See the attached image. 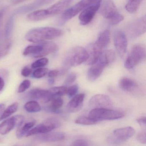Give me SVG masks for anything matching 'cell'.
Segmentation results:
<instances>
[{
  "instance_id": "1",
  "label": "cell",
  "mask_w": 146,
  "mask_h": 146,
  "mask_svg": "<svg viewBox=\"0 0 146 146\" xmlns=\"http://www.w3.org/2000/svg\"><path fill=\"white\" fill-rule=\"evenodd\" d=\"M62 30L52 27H42L32 29L27 32L25 39L34 43H40L48 40H52L63 35Z\"/></svg>"
},
{
  "instance_id": "2",
  "label": "cell",
  "mask_w": 146,
  "mask_h": 146,
  "mask_svg": "<svg viewBox=\"0 0 146 146\" xmlns=\"http://www.w3.org/2000/svg\"><path fill=\"white\" fill-rule=\"evenodd\" d=\"M89 58L88 51L82 47H76L66 54L64 61V70L72 67H76L86 62Z\"/></svg>"
},
{
  "instance_id": "3",
  "label": "cell",
  "mask_w": 146,
  "mask_h": 146,
  "mask_svg": "<svg viewBox=\"0 0 146 146\" xmlns=\"http://www.w3.org/2000/svg\"><path fill=\"white\" fill-rule=\"evenodd\" d=\"M100 13L112 25L118 24L124 19L123 16L118 12L112 0H105L102 6Z\"/></svg>"
},
{
  "instance_id": "4",
  "label": "cell",
  "mask_w": 146,
  "mask_h": 146,
  "mask_svg": "<svg viewBox=\"0 0 146 146\" xmlns=\"http://www.w3.org/2000/svg\"><path fill=\"white\" fill-rule=\"evenodd\" d=\"M124 114L121 111L110 108H93L90 112L89 117L98 121L102 120H115L123 117Z\"/></svg>"
},
{
  "instance_id": "5",
  "label": "cell",
  "mask_w": 146,
  "mask_h": 146,
  "mask_svg": "<svg viewBox=\"0 0 146 146\" xmlns=\"http://www.w3.org/2000/svg\"><path fill=\"white\" fill-rule=\"evenodd\" d=\"M146 57V50L143 45L137 44L131 48L129 55L125 62L126 69H131L144 60Z\"/></svg>"
},
{
  "instance_id": "6",
  "label": "cell",
  "mask_w": 146,
  "mask_h": 146,
  "mask_svg": "<svg viewBox=\"0 0 146 146\" xmlns=\"http://www.w3.org/2000/svg\"><path fill=\"white\" fill-rule=\"evenodd\" d=\"M102 1V0H81L75 5L64 12L60 21V24H64L66 22L76 16L90 5L97 2H101Z\"/></svg>"
},
{
  "instance_id": "7",
  "label": "cell",
  "mask_w": 146,
  "mask_h": 146,
  "mask_svg": "<svg viewBox=\"0 0 146 146\" xmlns=\"http://www.w3.org/2000/svg\"><path fill=\"white\" fill-rule=\"evenodd\" d=\"M61 125L60 121L55 118H49L44 120L42 123L31 129L26 134L25 137L33 135L44 134L52 131L55 129L59 128Z\"/></svg>"
},
{
  "instance_id": "8",
  "label": "cell",
  "mask_w": 146,
  "mask_h": 146,
  "mask_svg": "<svg viewBox=\"0 0 146 146\" xmlns=\"http://www.w3.org/2000/svg\"><path fill=\"white\" fill-rule=\"evenodd\" d=\"M134 128L130 126L116 129L108 137V142L112 144H119L124 142L135 134Z\"/></svg>"
},
{
  "instance_id": "9",
  "label": "cell",
  "mask_w": 146,
  "mask_h": 146,
  "mask_svg": "<svg viewBox=\"0 0 146 146\" xmlns=\"http://www.w3.org/2000/svg\"><path fill=\"white\" fill-rule=\"evenodd\" d=\"M126 31L131 38H136L146 32V17L133 21L128 25Z\"/></svg>"
},
{
  "instance_id": "10",
  "label": "cell",
  "mask_w": 146,
  "mask_h": 146,
  "mask_svg": "<svg viewBox=\"0 0 146 146\" xmlns=\"http://www.w3.org/2000/svg\"><path fill=\"white\" fill-rule=\"evenodd\" d=\"M101 2H97L90 5L84 8L79 16L80 23L82 25H87L91 22L100 7Z\"/></svg>"
},
{
  "instance_id": "11",
  "label": "cell",
  "mask_w": 146,
  "mask_h": 146,
  "mask_svg": "<svg viewBox=\"0 0 146 146\" xmlns=\"http://www.w3.org/2000/svg\"><path fill=\"white\" fill-rule=\"evenodd\" d=\"M113 42L118 53L121 57H123L126 53L128 46V41L125 33L121 30L115 31Z\"/></svg>"
},
{
  "instance_id": "12",
  "label": "cell",
  "mask_w": 146,
  "mask_h": 146,
  "mask_svg": "<svg viewBox=\"0 0 146 146\" xmlns=\"http://www.w3.org/2000/svg\"><path fill=\"white\" fill-rule=\"evenodd\" d=\"M89 105L93 108H110L112 107L113 103L108 96L96 94L91 97L89 101Z\"/></svg>"
},
{
  "instance_id": "13",
  "label": "cell",
  "mask_w": 146,
  "mask_h": 146,
  "mask_svg": "<svg viewBox=\"0 0 146 146\" xmlns=\"http://www.w3.org/2000/svg\"><path fill=\"white\" fill-rule=\"evenodd\" d=\"M54 0H35L32 3L23 6L17 9L14 14H24L43 6L48 5L53 2Z\"/></svg>"
},
{
  "instance_id": "14",
  "label": "cell",
  "mask_w": 146,
  "mask_h": 146,
  "mask_svg": "<svg viewBox=\"0 0 146 146\" xmlns=\"http://www.w3.org/2000/svg\"><path fill=\"white\" fill-rule=\"evenodd\" d=\"M29 95L32 99L39 100L44 102L52 101L54 98L50 90L40 89H34L30 91Z\"/></svg>"
},
{
  "instance_id": "15",
  "label": "cell",
  "mask_w": 146,
  "mask_h": 146,
  "mask_svg": "<svg viewBox=\"0 0 146 146\" xmlns=\"http://www.w3.org/2000/svg\"><path fill=\"white\" fill-rule=\"evenodd\" d=\"M85 95L80 94L76 95L66 106V110L69 112L75 113L78 111L82 109L83 105Z\"/></svg>"
},
{
  "instance_id": "16",
  "label": "cell",
  "mask_w": 146,
  "mask_h": 146,
  "mask_svg": "<svg viewBox=\"0 0 146 146\" xmlns=\"http://www.w3.org/2000/svg\"><path fill=\"white\" fill-rule=\"evenodd\" d=\"M64 134L60 132H50L44 134H39L35 139L43 142H53L64 140Z\"/></svg>"
},
{
  "instance_id": "17",
  "label": "cell",
  "mask_w": 146,
  "mask_h": 146,
  "mask_svg": "<svg viewBox=\"0 0 146 146\" xmlns=\"http://www.w3.org/2000/svg\"><path fill=\"white\" fill-rule=\"evenodd\" d=\"M73 0H59L54 5L46 9L48 17L61 13L72 2Z\"/></svg>"
},
{
  "instance_id": "18",
  "label": "cell",
  "mask_w": 146,
  "mask_h": 146,
  "mask_svg": "<svg viewBox=\"0 0 146 146\" xmlns=\"http://www.w3.org/2000/svg\"><path fill=\"white\" fill-rule=\"evenodd\" d=\"M120 88L125 91L131 93H136L139 89L138 84L134 80L128 78H123L119 82Z\"/></svg>"
},
{
  "instance_id": "19",
  "label": "cell",
  "mask_w": 146,
  "mask_h": 146,
  "mask_svg": "<svg viewBox=\"0 0 146 146\" xmlns=\"http://www.w3.org/2000/svg\"><path fill=\"white\" fill-rule=\"evenodd\" d=\"M42 46V51L34 56L35 58H40L46 56L58 50V46L56 43L52 42L44 41L40 42Z\"/></svg>"
},
{
  "instance_id": "20",
  "label": "cell",
  "mask_w": 146,
  "mask_h": 146,
  "mask_svg": "<svg viewBox=\"0 0 146 146\" xmlns=\"http://www.w3.org/2000/svg\"><path fill=\"white\" fill-rule=\"evenodd\" d=\"M115 54L112 50L103 51L97 62L100 64L103 67H106L114 61Z\"/></svg>"
},
{
  "instance_id": "21",
  "label": "cell",
  "mask_w": 146,
  "mask_h": 146,
  "mask_svg": "<svg viewBox=\"0 0 146 146\" xmlns=\"http://www.w3.org/2000/svg\"><path fill=\"white\" fill-rule=\"evenodd\" d=\"M93 65L89 69L87 74V78L90 82H94L98 79L104 69V67L98 62Z\"/></svg>"
},
{
  "instance_id": "22",
  "label": "cell",
  "mask_w": 146,
  "mask_h": 146,
  "mask_svg": "<svg viewBox=\"0 0 146 146\" xmlns=\"http://www.w3.org/2000/svg\"><path fill=\"white\" fill-rule=\"evenodd\" d=\"M15 126L16 123L14 116L6 118L0 124V134L5 135L8 134Z\"/></svg>"
},
{
  "instance_id": "23",
  "label": "cell",
  "mask_w": 146,
  "mask_h": 146,
  "mask_svg": "<svg viewBox=\"0 0 146 146\" xmlns=\"http://www.w3.org/2000/svg\"><path fill=\"white\" fill-rule=\"evenodd\" d=\"M110 40L111 34L110 31L108 30H105L99 35L95 43L104 50L110 43Z\"/></svg>"
},
{
  "instance_id": "24",
  "label": "cell",
  "mask_w": 146,
  "mask_h": 146,
  "mask_svg": "<svg viewBox=\"0 0 146 146\" xmlns=\"http://www.w3.org/2000/svg\"><path fill=\"white\" fill-rule=\"evenodd\" d=\"M46 10H38L32 12L27 16L28 20L31 21H40L48 18Z\"/></svg>"
},
{
  "instance_id": "25",
  "label": "cell",
  "mask_w": 146,
  "mask_h": 146,
  "mask_svg": "<svg viewBox=\"0 0 146 146\" xmlns=\"http://www.w3.org/2000/svg\"><path fill=\"white\" fill-rule=\"evenodd\" d=\"M36 121L34 120L25 123L23 125L18 127L16 132L17 137L20 139L25 136L27 133L34 127Z\"/></svg>"
},
{
  "instance_id": "26",
  "label": "cell",
  "mask_w": 146,
  "mask_h": 146,
  "mask_svg": "<svg viewBox=\"0 0 146 146\" xmlns=\"http://www.w3.org/2000/svg\"><path fill=\"white\" fill-rule=\"evenodd\" d=\"M42 49V46L40 43V45L29 46L25 49L23 54L24 56L32 55L34 56L39 54Z\"/></svg>"
},
{
  "instance_id": "27",
  "label": "cell",
  "mask_w": 146,
  "mask_h": 146,
  "mask_svg": "<svg viewBox=\"0 0 146 146\" xmlns=\"http://www.w3.org/2000/svg\"><path fill=\"white\" fill-rule=\"evenodd\" d=\"M18 108V103L16 102L9 106L6 109H5L0 118V121L9 117L13 113H15Z\"/></svg>"
},
{
  "instance_id": "28",
  "label": "cell",
  "mask_w": 146,
  "mask_h": 146,
  "mask_svg": "<svg viewBox=\"0 0 146 146\" xmlns=\"http://www.w3.org/2000/svg\"><path fill=\"white\" fill-rule=\"evenodd\" d=\"M24 108L28 112L36 113L40 111L41 107L39 103L35 101H30L25 103Z\"/></svg>"
},
{
  "instance_id": "29",
  "label": "cell",
  "mask_w": 146,
  "mask_h": 146,
  "mask_svg": "<svg viewBox=\"0 0 146 146\" xmlns=\"http://www.w3.org/2000/svg\"><path fill=\"white\" fill-rule=\"evenodd\" d=\"M143 0H128L125 6V9L128 12L135 13L139 8Z\"/></svg>"
},
{
  "instance_id": "30",
  "label": "cell",
  "mask_w": 146,
  "mask_h": 146,
  "mask_svg": "<svg viewBox=\"0 0 146 146\" xmlns=\"http://www.w3.org/2000/svg\"><path fill=\"white\" fill-rule=\"evenodd\" d=\"M52 101V103L49 106V110L54 113H58L60 112L59 109L62 106L64 103L63 99L58 97L54 98Z\"/></svg>"
},
{
  "instance_id": "31",
  "label": "cell",
  "mask_w": 146,
  "mask_h": 146,
  "mask_svg": "<svg viewBox=\"0 0 146 146\" xmlns=\"http://www.w3.org/2000/svg\"><path fill=\"white\" fill-rule=\"evenodd\" d=\"M97 120L92 118L90 117L81 116L77 118L75 120V123L78 124L83 125H91L96 124L98 122Z\"/></svg>"
},
{
  "instance_id": "32",
  "label": "cell",
  "mask_w": 146,
  "mask_h": 146,
  "mask_svg": "<svg viewBox=\"0 0 146 146\" xmlns=\"http://www.w3.org/2000/svg\"><path fill=\"white\" fill-rule=\"evenodd\" d=\"M52 94L55 96H60L66 94L67 93V88L66 86L54 87L49 90Z\"/></svg>"
},
{
  "instance_id": "33",
  "label": "cell",
  "mask_w": 146,
  "mask_h": 146,
  "mask_svg": "<svg viewBox=\"0 0 146 146\" xmlns=\"http://www.w3.org/2000/svg\"><path fill=\"white\" fill-rule=\"evenodd\" d=\"M15 15V14L12 15L9 18L7 23L6 25L5 29V35L6 37L10 36L13 29Z\"/></svg>"
},
{
  "instance_id": "34",
  "label": "cell",
  "mask_w": 146,
  "mask_h": 146,
  "mask_svg": "<svg viewBox=\"0 0 146 146\" xmlns=\"http://www.w3.org/2000/svg\"><path fill=\"white\" fill-rule=\"evenodd\" d=\"M48 72V69L46 68H37L34 71L33 73V76L35 78H41L46 75Z\"/></svg>"
},
{
  "instance_id": "35",
  "label": "cell",
  "mask_w": 146,
  "mask_h": 146,
  "mask_svg": "<svg viewBox=\"0 0 146 146\" xmlns=\"http://www.w3.org/2000/svg\"><path fill=\"white\" fill-rule=\"evenodd\" d=\"M48 63V59L45 58H42L34 62L31 65V67L33 69L43 67L47 65Z\"/></svg>"
},
{
  "instance_id": "36",
  "label": "cell",
  "mask_w": 146,
  "mask_h": 146,
  "mask_svg": "<svg viewBox=\"0 0 146 146\" xmlns=\"http://www.w3.org/2000/svg\"><path fill=\"white\" fill-rule=\"evenodd\" d=\"M31 82L29 80H25L23 81L19 87L18 92L23 93L26 91L30 87Z\"/></svg>"
},
{
  "instance_id": "37",
  "label": "cell",
  "mask_w": 146,
  "mask_h": 146,
  "mask_svg": "<svg viewBox=\"0 0 146 146\" xmlns=\"http://www.w3.org/2000/svg\"><path fill=\"white\" fill-rule=\"evenodd\" d=\"M78 88L79 87L78 85L74 84L67 88L66 94L70 98H72L76 95L78 90Z\"/></svg>"
},
{
  "instance_id": "38",
  "label": "cell",
  "mask_w": 146,
  "mask_h": 146,
  "mask_svg": "<svg viewBox=\"0 0 146 146\" xmlns=\"http://www.w3.org/2000/svg\"><path fill=\"white\" fill-rule=\"evenodd\" d=\"M76 75L75 73H72L70 74L67 76V78H66L64 83V86L67 87L71 84L72 83L75 82V80L76 79Z\"/></svg>"
},
{
  "instance_id": "39",
  "label": "cell",
  "mask_w": 146,
  "mask_h": 146,
  "mask_svg": "<svg viewBox=\"0 0 146 146\" xmlns=\"http://www.w3.org/2000/svg\"><path fill=\"white\" fill-rule=\"evenodd\" d=\"M137 140L138 141L142 143H146V130H143L141 132L138 133L137 135Z\"/></svg>"
},
{
  "instance_id": "40",
  "label": "cell",
  "mask_w": 146,
  "mask_h": 146,
  "mask_svg": "<svg viewBox=\"0 0 146 146\" xmlns=\"http://www.w3.org/2000/svg\"><path fill=\"white\" fill-rule=\"evenodd\" d=\"M14 117L15 118L16 126L18 127L23 125L25 121V118L22 115H17Z\"/></svg>"
},
{
  "instance_id": "41",
  "label": "cell",
  "mask_w": 146,
  "mask_h": 146,
  "mask_svg": "<svg viewBox=\"0 0 146 146\" xmlns=\"http://www.w3.org/2000/svg\"><path fill=\"white\" fill-rule=\"evenodd\" d=\"M11 47V44L8 43L0 48V58L4 57L8 53Z\"/></svg>"
},
{
  "instance_id": "42",
  "label": "cell",
  "mask_w": 146,
  "mask_h": 146,
  "mask_svg": "<svg viewBox=\"0 0 146 146\" xmlns=\"http://www.w3.org/2000/svg\"><path fill=\"white\" fill-rule=\"evenodd\" d=\"M71 145L75 146H88V142L84 139H78L75 140L72 143Z\"/></svg>"
},
{
  "instance_id": "43",
  "label": "cell",
  "mask_w": 146,
  "mask_h": 146,
  "mask_svg": "<svg viewBox=\"0 0 146 146\" xmlns=\"http://www.w3.org/2000/svg\"><path fill=\"white\" fill-rule=\"evenodd\" d=\"M137 123L140 125L141 128L143 130H146V117H142L139 118L137 120Z\"/></svg>"
},
{
  "instance_id": "44",
  "label": "cell",
  "mask_w": 146,
  "mask_h": 146,
  "mask_svg": "<svg viewBox=\"0 0 146 146\" xmlns=\"http://www.w3.org/2000/svg\"><path fill=\"white\" fill-rule=\"evenodd\" d=\"M32 73V70L28 67H25L21 70V74L24 77H28Z\"/></svg>"
},
{
  "instance_id": "45",
  "label": "cell",
  "mask_w": 146,
  "mask_h": 146,
  "mask_svg": "<svg viewBox=\"0 0 146 146\" xmlns=\"http://www.w3.org/2000/svg\"><path fill=\"white\" fill-rule=\"evenodd\" d=\"M60 74V71L57 70L50 71L48 73V76L50 78H54Z\"/></svg>"
},
{
  "instance_id": "46",
  "label": "cell",
  "mask_w": 146,
  "mask_h": 146,
  "mask_svg": "<svg viewBox=\"0 0 146 146\" xmlns=\"http://www.w3.org/2000/svg\"><path fill=\"white\" fill-rule=\"evenodd\" d=\"M26 0H11V2L13 5H16L22 3Z\"/></svg>"
},
{
  "instance_id": "47",
  "label": "cell",
  "mask_w": 146,
  "mask_h": 146,
  "mask_svg": "<svg viewBox=\"0 0 146 146\" xmlns=\"http://www.w3.org/2000/svg\"><path fill=\"white\" fill-rule=\"evenodd\" d=\"M5 108V106L4 104H0V118L1 117L4 110Z\"/></svg>"
},
{
  "instance_id": "48",
  "label": "cell",
  "mask_w": 146,
  "mask_h": 146,
  "mask_svg": "<svg viewBox=\"0 0 146 146\" xmlns=\"http://www.w3.org/2000/svg\"><path fill=\"white\" fill-rule=\"evenodd\" d=\"M4 86H5V82L4 79L1 77H0V91L2 90Z\"/></svg>"
},
{
  "instance_id": "49",
  "label": "cell",
  "mask_w": 146,
  "mask_h": 146,
  "mask_svg": "<svg viewBox=\"0 0 146 146\" xmlns=\"http://www.w3.org/2000/svg\"><path fill=\"white\" fill-rule=\"evenodd\" d=\"M4 12H5V10H3L0 11V22L1 21L4 16Z\"/></svg>"
},
{
  "instance_id": "50",
  "label": "cell",
  "mask_w": 146,
  "mask_h": 146,
  "mask_svg": "<svg viewBox=\"0 0 146 146\" xmlns=\"http://www.w3.org/2000/svg\"><path fill=\"white\" fill-rule=\"evenodd\" d=\"M54 79L53 78H50V79L48 80V82L50 84H52L54 83Z\"/></svg>"
}]
</instances>
